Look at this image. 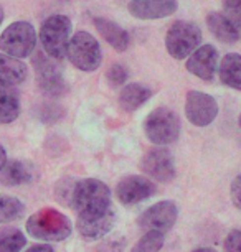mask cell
<instances>
[{
    "label": "cell",
    "instance_id": "obj_1",
    "mask_svg": "<svg viewBox=\"0 0 241 252\" xmlns=\"http://www.w3.org/2000/svg\"><path fill=\"white\" fill-rule=\"evenodd\" d=\"M69 208L78 215H98L112 209L109 187L96 178L76 180Z\"/></svg>",
    "mask_w": 241,
    "mask_h": 252
},
{
    "label": "cell",
    "instance_id": "obj_2",
    "mask_svg": "<svg viewBox=\"0 0 241 252\" xmlns=\"http://www.w3.org/2000/svg\"><path fill=\"white\" fill-rule=\"evenodd\" d=\"M73 224L68 216L53 208H43L32 215L27 221V232L35 239L60 242L71 236Z\"/></svg>",
    "mask_w": 241,
    "mask_h": 252
},
{
    "label": "cell",
    "instance_id": "obj_3",
    "mask_svg": "<svg viewBox=\"0 0 241 252\" xmlns=\"http://www.w3.org/2000/svg\"><path fill=\"white\" fill-rule=\"evenodd\" d=\"M40 41L43 51L51 60L61 61L71 40V20L66 15H51L41 23Z\"/></svg>",
    "mask_w": 241,
    "mask_h": 252
},
{
    "label": "cell",
    "instance_id": "obj_4",
    "mask_svg": "<svg viewBox=\"0 0 241 252\" xmlns=\"http://www.w3.org/2000/svg\"><path fill=\"white\" fill-rule=\"evenodd\" d=\"M145 137L159 147L170 145L180 137V119L172 109L157 107L144 121Z\"/></svg>",
    "mask_w": 241,
    "mask_h": 252
},
{
    "label": "cell",
    "instance_id": "obj_5",
    "mask_svg": "<svg viewBox=\"0 0 241 252\" xmlns=\"http://www.w3.org/2000/svg\"><path fill=\"white\" fill-rule=\"evenodd\" d=\"M202 41V32L193 22H173L165 35V48L173 60L188 58Z\"/></svg>",
    "mask_w": 241,
    "mask_h": 252
},
{
    "label": "cell",
    "instance_id": "obj_6",
    "mask_svg": "<svg viewBox=\"0 0 241 252\" xmlns=\"http://www.w3.org/2000/svg\"><path fill=\"white\" fill-rule=\"evenodd\" d=\"M35 46L36 32L28 22H13L0 35V50L12 58H28L35 51Z\"/></svg>",
    "mask_w": 241,
    "mask_h": 252
},
{
    "label": "cell",
    "instance_id": "obj_7",
    "mask_svg": "<svg viewBox=\"0 0 241 252\" xmlns=\"http://www.w3.org/2000/svg\"><path fill=\"white\" fill-rule=\"evenodd\" d=\"M66 56H68V60L71 61L74 68L84 71V73L96 71L103 61L101 46H99L96 38L88 32L74 33L71 40H69Z\"/></svg>",
    "mask_w": 241,
    "mask_h": 252
},
{
    "label": "cell",
    "instance_id": "obj_8",
    "mask_svg": "<svg viewBox=\"0 0 241 252\" xmlns=\"http://www.w3.org/2000/svg\"><path fill=\"white\" fill-rule=\"evenodd\" d=\"M33 66L36 73V84L41 93L50 97H61L68 91V84L61 73L60 66L51 61L50 56L45 53H36L33 56Z\"/></svg>",
    "mask_w": 241,
    "mask_h": 252
},
{
    "label": "cell",
    "instance_id": "obj_9",
    "mask_svg": "<svg viewBox=\"0 0 241 252\" xmlns=\"http://www.w3.org/2000/svg\"><path fill=\"white\" fill-rule=\"evenodd\" d=\"M178 218V206L173 201H159L152 204L150 208H147L142 215L139 216V227L147 231H155V232H162L165 234L167 231H170L173 227V224L177 222Z\"/></svg>",
    "mask_w": 241,
    "mask_h": 252
},
{
    "label": "cell",
    "instance_id": "obj_10",
    "mask_svg": "<svg viewBox=\"0 0 241 252\" xmlns=\"http://www.w3.org/2000/svg\"><path fill=\"white\" fill-rule=\"evenodd\" d=\"M157 193V187L150 178L142 175L124 177L116 187V198L124 206H134L152 198Z\"/></svg>",
    "mask_w": 241,
    "mask_h": 252
},
{
    "label": "cell",
    "instance_id": "obj_11",
    "mask_svg": "<svg viewBox=\"0 0 241 252\" xmlns=\"http://www.w3.org/2000/svg\"><path fill=\"white\" fill-rule=\"evenodd\" d=\"M185 116L197 127H207L218 116V104L207 93L188 91L185 97Z\"/></svg>",
    "mask_w": 241,
    "mask_h": 252
},
{
    "label": "cell",
    "instance_id": "obj_12",
    "mask_svg": "<svg viewBox=\"0 0 241 252\" xmlns=\"http://www.w3.org/2000/svg\"><path fill=\"white\" fill-rule=\"evenodd\" d=\"M140 168L149 178L155 182L169 183L175 177V160H173L172 152L165 147H157V149L149 150L142 157Z\"/></svg>",
    "mask_w": 241,
    "mask_h": 252
},
{
    "label": "cell",
    "instance_id": "obj_13",
    "mask_svg": "<svg viewBox=\"0 0 241 252\" xmlns=\"http://www.w3.org/2000/svg\"><path fill=\"white\" fill-rule=\"evenodd\" d=\"M218 66V51L213 45H203L193 51L187 58L185 68L190 74L197 76L198 79L210 81L216 73Z\"/></svg>",
    "mask_w": 241,
    "mask_h": 252
},
{
    "label": "cell",
    "instance_id": "obj_14",
    "mask_svg": "<svg viewBox=\"0 0 241 252\" xmlns=\"http://www.w3.org/2000/svg\"><path fill=\"white\" fill-rule=\"evenodd\" d=\"M116 222V211L114 208L98 215H78L76 227L84 239L96 241L99 237L106 236Z\"/></svg>",
    "mask_w": 241,
    "mask_h": 252
},
{
    "label": "cell",
    "instance_id": "obj_15",
    "mask_svg": "<svg viewBox=\"0 0 241 252\" xmlns=\"http://www.w3.org/2000/svg\"><path fill=\"white\" fill-rule=\"evenodd\" d=\"M178 7L177 0H131L127 10L139 20H155L175 13Z\"/></svg>",
    "mask_w": 241,
    "mask_h": 252
},
{
    "label": "cell",
    "instance_id": "obj_16",
    "mask_svg": "<svg viewBox=\"0 0 241 252\" xmlns=\"http://www.w3.org/2000/svg\"><path fill=\"white\" fill-rule=\"evenodd\" d=\"M94 27H96L98 33L109 43L116 51H126L129 48L131 38L124 28L117 25L116 22L107 20L104 17H96L94 18Z\"/></svg>",
    "mask_w": 241,
    "mask_h": 252
},
{
    "label": "cell",
    "instance_id": "obj_17",
    "mask_svg": "<svg viewBox=\"0 0 241 252\" xmlns=\"http://www.w3.org/2000/svg\"><path fill=\"white\" fill-rule=\"evenodd\" d=\"M207 27L221 43H236L240 40V32L223 12H210L207 15Z\"/></svg>",
    "mask_w": 241,
    "mask_h": 252
},
{
    "label": "cell",
    "instance_id": "obj_18",
    "mask_svg": "<svg viewBox=\"0 0 241 252\" xmlns=\"http://www.w3.org/2000/svg\"><path fill=\"white\" fill-rule=\"evenodd\" d=\"M28 76V68L20 60L0 53V84L2 86H18Z\"/></svg>",
    "mask_w": 241,
    "mask_h": 252
},
{
    "label": "cell",
    "instance_id": "obj_19",
    "mask_svg": "<svg viewBox=\"0 0 241 252\" xmlns=\"http://www.w3.org/2000/svg\"><path fill=\"white\" fill-rule=\"evenodd\" d=\"M152 89L144 86L140 83H131L126 84L121 89L119 94V106L124 109L126 112H134L139 107H142L145 102L152 97Z\"/></svg>",
    "mask_w": 241,
    "mask_h": 252
},
{
    "label": "cell",
    "instance_id": "obj_20",
    "mask_svg": "<svg viewBox=\"0 0 241 252\" xmlns=\"http://www.w3.org/2000/svg\"><path fill=\"white\" fill-rule=\"evenodd\" d=\"M220 81L231 89L241 91V55L228 53L223 56L218 66Z\"/></svg>",
    "mask_w": 241,
    "mask_h": 252
},
{
    "label": "cell",
    "instance_id": "obj_21",
    "mask_svg": "<svg viewBox=\"0 0 241 252\" xmlns=\"http://www.w3.org/2000/svg\"><path fill=\"white\" fill-rule=\"evenodd\" d=\"M33 180V168L27 161L13 160L8 161L0 172V183L7 187H18L23 183H30Z\"/></svg>",
    "mask_w": 241,
    "mask_h": 252
},
{
    "label": "cell",
    "instance_id": "obj_22",
    "mask_svg": "<svg viewBox=\"0 0 241 252\" xmlns=\"http://www.w3.org/2000/svg\"><path fill=\"white\" fill-rule=\"evenodd\" d=\"M20 116V101L10 89H0V124H12Z\"/></svg>",
    "mask_w": 241,
    "mask_h": 252
},
{
    "label": "cell",
    "instance_id": "obj_23",
    "mask_svg": "<svg viewBox=\"0 0 241 252\" xmlns=\"http://www.w3.org/2000/svg\"><path fill=\"white\" fill-rule=\"evenodd\" d=\"M27 244L25 234L17 227L0 229V252H20Z\"/></svg>",
    "mask_w": 241,
    "mask_h": 252
},
{
    "label": "cell",
    "instance_id": "obj_24",
    "mask_svg": "<svg viewBox=\"0 0 241 252\" xmlns=\"http://www.w3.org/2000/svg\"><path fill=\"white\" fill-rule=\"evenodd\" d=\"M23 211H25V204L18 198L0 194V224L22 218Z\"/></svg>",
    "mask_w": 241,
    "mask_h": 252
},
{
    "label": "cell",
    "instance_id": "obj_25",
    "mask_svg": "<svg viewBox=\"0 0 241 252\" xmlns=\"http://www.w3.org/2000/svg\"><path fill=\"white\" fill-rule=\"evenodd\" d=\"M165 234L155 231H147L136 242L131 252H159L164 247Z\"/></svg>",
    "mask_w": 241,
    "mask_h": 252
},
{
    "label": "cell",
    "instance_id": "obj_26",
    "mask_svg": "<svg viewBox=\"0 0 241 252\" xmlns=\"http://www.w3.org/2000/svg\"><path fill=\"white\" fill-rule=\"evenodd\" d=\"M127 78H129V71L121 63H114L106 71V79L112 88H124Z\"/></svg>",
    "mask_w": 241,
    "mask_h": 252
},
{
    "label": "cell",
    "instance_id": "obj_27",
    "mask_svg": "<svg viewBox=\"0 0 241 252\" xmlns=\"http://www.w3.org/2000/svg\"><path fill=\"white\" fill-rule=\"evenodd\" d=\"M74 183H76V180L63 178V180H60L55 187V198L58 199L61 204H65V206H69V203H71V194H73Z\"/></svg>",
    "mask_w": 241,
    "mask_h": 252
},
{
    "label": "cell",
    "instance_id": "obj_28",
    "mask_svg": "<svg viewBox=\"0 0 241 252\" xmlns=\"http://www.w3.org/2000/svg\"><path fill=\"white\" fill-rule=\"evenodd\" d=\"M221 5L225 10L223 13L230 18L241 36V0H221Z\"/></svg>",
    "mask_w": 241,
    "mask_h": 252
},
{
    "label": "cell",
    "instance_id": "obj_29",
    "mask_svg": "<svg viewBox=\"0 0 241 252\" xmlns=\"http://www.w3.org/2000/svg\"><path fill=\"white\" fill-rule=\"evenodd\" d=\"M225 252H241V229L230 231L225 237Z\"/></svg>",
    "mask_w": 241,
    "mask_h": 252
},
{
    "label": "cell",
    "instance_id": "obj_30",
    "mask_svg": "<svg viewBox=\"0 0 241 252\" xmlns=\"http://www.w3.org/2000/svg\"><path fill=\"white\" fill-rule=\"evenodd\" d=\"M230 194H231V201H233V204L241 211V173L231 182Z\"/></svg>",
    "mask_w": 241,
    "mask_h": 252
},
{
    "label": "cell",
    "instance_id": "obj_31",
    "mask_svg": "<svg viewBox=\"0 0 241 252\" xmlns=\"http://www.w3.org/2000/svg\"><path fill=\"white\" fill-rule=\"evenodd\" d=\"M25 252H55V251H53V247L48 244H35V246L28 247Z\"/></svg>",
    "mask_w": 241,
    "mask_h": 252
},
{
    "label": "cell",
    "instance_id": "obj_32",
    "mask_svg": "<svg viewBox=\"0 0 241 252\" xmlns=\"http://www.w3.org/2000/svg\"><path fill=\"white\" fill-rule=\"evenodd\" d=\"M5 163H7V152H5V149H3L2 145H0V172L3 170Z\"/></svg>",
    "mask_w": 241,
    "mask_h": 252
},
{
    "label": "cell",
    "instance_id": "obj_33",
    "mask_svg": "<svg viewBox=\"0 0 241 252\" xmlns=\"http://www.w3.org/2000/svg\"><path fill=\"white\" fill-rule=\"evenodd\" d=\"M192 252H216V251L211 249V247H197V249H193Z\"/></svg>",
    "mask_w": 241,
    "mask_h": 252
},
{
    "label": "cell",
    "instance_id": "obj_34",
    "mask_svg": "<svg viewBox=\"0 0 241 252\" xmlns=\"http://www.w3.org/2000/svg\"><path fill=\"white\" fill-rule=\"evenodd\" d=\"M3 18H5V12H3V7L0 5V25L3 23Z\"/></svg>",
    "mask_w": 241,
    "mask_h": 252
},
{
    "label": "cell",
    "instance_id": "obj_35",
    "mask_svg": "<svg viewBox=\"0 0 241 252\" xmlns=\"http://www.w3.org/2000/svg\"><path fill=\"white\" fill-rule=\"evenodd\" d=\"M240 127H241V114H240Z\"/></svg>",
    "mask_w": 241,
    "mask_h": 252
},
{
    "label": "cell",
    "instance_id": "obj_36",
    "mask_svg": "<svg viewBox=\"0 0 241 252\" xmlns=\"http://www.w3.org/2000/svg\"><path fill=\"white\" fill-rule=\"evenodd\" d=\"M61 2H68V0H61Z\"/></svg>",
    "mask_w": 241,
    "mask_h": 252
}]
</instances>
